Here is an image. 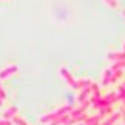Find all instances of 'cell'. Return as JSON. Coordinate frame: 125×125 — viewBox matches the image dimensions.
<instances>
[{
	"mask_svg": "<svg viewBox=\"0 0 125 125\" xmlns=\"http://www.w3.org/2000/svg\"><path fill=\"white\" fill-rule=\"evenodd\" d=\"M116 99L124 101V85L123 84L119 86V95H116Z\"/></svg>",
	"mask_w": 125,
	"mask_h": 125,
	"instance_id": "cell-15",
	"label": "cell"
},
{
	"mask_svg": "<svg viewBox=\"0 0 125 125\" xmlns=\"http://www.w3.org/2000/svg\"><path fill=\"white\" fill-rule=\"evenodd\" d=\"M80 125H83V124H80Z\"/></svg>",
	"mask_w": 125,
	"mask_h": 125,
	"instance_id": "cell-21",
	"label": "cell"
},
{
	"mask_svg": "<svg viewBox=\"0 0 125 125\" xmlns=\"http://www.w3.org/2000/svg\"><path fill=\"white\" fill-rule=\"evenodd\" d=\"M71 109H73V106H71V105L62 106L61 109L56 110L55 113L46 114V115H44L43 118H40V119H39V121H40V123H43V124H46V123H49V121H53V120H55V119L60 118L61 115H64V114H66V113H68V111H70Z\"/></svg>",
	"mask_w": 125,
	"mask_h": 125,
	"instance_id": "cell-1",
	"label": "cell"
},
{
	"mask_svg": "<svg viewBox=\"0 0 125 125\" xmlns=\"http://www.w3.org/2000/svg\"><path fill=\"white\" fill-rule=\"evenodd\" d=\"M59 74H60V76H61V78H64V79L66 80V84H68L69 86L76 89V81H75V79L73 78V75L70 74V73H69L65 68H60Z\"/></svg>",
	"mask_w": 125,
	"mask_h": 125,
	"instance_id": "cell-3",
	"label": "cell"
},
{
	"mask_svg": "<svg viewBox=\"0 0 125 125\" xmlns=\"http://www.w3.org/2000/svg\"><path fill=\"white\" fill-rule=\"evenodd\" d=\"M91 80H89V79H80L79 81H76V89H84V88H88V86H90V84H91Z\"/></svg>",
	"mask_w": 125,
	"mask_h": 125,
	"instance_id": "cell-10",
	"label": "cell"
},
{
	"mask_svg": "<svg viewBox=\"0 0 125 125\" xmlns=\"http://www.w3.org/2000/svg\"><path fill=\"white\" fill-rule=\"evenodd\" d=\"M106 59L110 61H119V60H124V51H111V53H108Z\"/></svg>",
	"mask_w": 125,
	"mask_h": 125,
	"instance_id": "cell-5",
	"label": "cell"
},
{
	"mask_svg": "<svg viewBox=\"0 0 125 125\" xmlns=\"http://www.w3.org/2000/svg\"><path fill=\"white\" fill-rule=\"evenodd\" d=\"M118 125H119V124H118Z\"/></svg>",
	"mask_w": 125,
	"mask_h": 125,
	"instance_id": "cell-22",
	"label": "cell"
},
{
	"mask_svg": "<svg viewBox=\"0 0 125 125\" xmlns=\"http://www.w3.org/2000/svg\"><path fill=\"white\" fill-rule=\"evenodd\" d=\"M1 105H3V100H1V99H0V106H1Z\"/></svg>",
	"mask_w": 125,
	"mask_h": 125,
	"instance_id": "cell-20",
	"label": "cell"
},
{
	"mask_svg": "<svg viewBox=\"0 0 125 125\" xmlns=\"http://www.w3.org/2000/svg\"><path fill=\"white\" fill-rule=\"evenodd\" d=\"M106 3H108V5L111 6V8H116V5H118L116 0H106Z\"/></svg>",
	"mask_w": 125,
	"mask_h": 125,
	"instance_id": "cell-18",
	"label": "cell"
},
{
	"mask_svg": "<svg viewBox=\"0 0 125 125\" xmlns=\"http://www.w3.org/2000/svg\"><path fill=\"white\" fill-rule=\"evenodd\" d=\"M111 75H113V71L110 69H106L105 71H104V78H103V85L104 86H106L109 84V80H110Z\"/></svg>",
	"mask_w": 125,
	"mask_h": 125,
	"instance_id": "cell-11",
	"label": "cell"
},
{
	"mask_svg": "<svg viewBox=\"0 0 125 125\" xmlns=\"http://www.w3.org/2000/svg\"><path fill=\"white\" fill-rule=\"evenodd\" d=\"M105 99H108V100H109L111 104H114V103H115V101L118 100V99H116V95H115L114 93H110V94H109V95H108Z\"/></svg>",
	"mask_w": 125,
	"mask_h": 125,
	"instance_id": "cell-16",
	"label": "cell"
},
{
	"mask_svg": "<svg viewBox=\"0 0 125 125\" xmlns=\"http://www.w3.org/2000/svg\"><path fill=\"white\" fill-rule=\"evenodd\" d=\"M90 101L94 104V108L100 109V110L101 109H105V108H108L110 105H113V104L108 99H105V98H91Z\"/></svg>",
	"mask_w": 125,
	"mask_h": 125,
	"instance_id": "cell-4",
	"label": "cell"
},
{
	"mask_svg": "<svg viewBox=\"0 0 125 125\" xmlns=\"http://www.w3.org/2000/svg\"><path fill=\"white\" fill-rule=\"evenodd\" d=\"M18 111H19V109L16 106H10L6 111H4L3 116H4V119H10V118H13L14 115H16Z\"/></svg>",
	"mask_w": 125,
	"mask_h": 125,
	"instance_id": "cell-8",
	"label": "cell"
},
{
	"mask_svg": "<svg viewBox=\"0 0 125 125\" xmlns=\"http://www.w3.org/2000/svg\"><path fill=\"white\" fill-rule=\"evenodd\" d=\"M86 118V114H81V115H78V116H73V119L70 120V118L68 119V121L65 123V125H74L76 123H80L83 120H85Z\"/></svg>",
	"mask_w": 125,
	"mask_h": 125,
	"instance_id": "cell-7",
	"label": "cell"
},
{
	"mask_svg": "<svg viewBox=\"0 0 125 125\" xmlns=\"http://www.w3.org/2000/svg\"><path fill=\"white\" fill-rule=\"evenodd\" d=\"M70 118V115H68V114H64V115H61L60 118L53 120V121H50L51 124L50 125H65V123L68 121V119Z\"/></svg>",
	"mask_w": 125,
	"mask_h": 125,
	"instance_id": "cell-9",
	"label": "cell"
},
{
	"mask_svg": "<svg viewBox=\"0 0 125 125\" xmlns=\"http://www.w3.org/2000/svg\"><path fill=\"white\" fill-rule=\"evenodd\" d=\"M13 123H14L15 125H28V123H26L23 118H20V116H18V115H14V116H13Z\"/></svg>",
	"mask_w": 125,
	"mask_h": 125,
	"instance_id": "cell-13",
	"label": "cell"
},
{
	"mask_svg": "<svg viewBox=\"0 0 125 125\" xmlns=\"http://www.w3.org/2000/svg\"><path fill=\"white\" fill-rule=\"evenodd\" d=\"M19 71V68L15 65V64H11V65H8L5 69L0 70V80H4V79H8L9 76H11L14 74Z\"/></svg>",
	"mask_w": 125,
	"mask_h": 125,
	"instance_id": "cell-2",
	"label": "cell"
},
{
	"mask_svg": "<svg viewBox=\"0 0 125 125\" xmlns=\"http://www.w3.org/2000/svg\"><path fill=\"white\" fill-rule=\"evenodd\" d=\"M0 99H1V100H5L6 99V91L4 90V88L1 86V84H0Z\"/></svg>",
	"mask_w": 125,
	"mask_h": 125,
	"instance_id": "cell-17",
	"label": "cell"
},
{
	"mask_svg": "<svg viewBox=\"0 0 125 125\" xmlns=\"http://www.w3.org/2000/svg\"><path fill=\"white\" fill-rule=\"evenodd\" d=\"M123 68H124V60H119V61H116L115 64L110 68V70L115 71V70H119V69H123Z\"/></svg>",
	"mask_w": 125,
	"mask_h": 125,
	"instance_id": "cell-14",
	"label": "cell"
},
{
	"mask_svg": "<svg viewBox=\"0 0 125 125\" xmlns=\"http://www.w3.org/2000/svg\"><path fill=\"white\" fill-rule=\"evenodd\" d=\"M90 93V86H88V88H84V90H83V93L80 94V95L78 96V100L81 103V101H84L85 100V98L88 96V94Z\"/></svg>",
	"mask_w": 125,
	"mask_h": 125,
	"instance_id": "cell-12",
	"label": "cell"
},
{
	"mask_svg": "<svg viewBox=\"0 0 125 125\" xmlns=\"http://www.w3.org/2000/svg\"><path fill=\"white\" fill-rule=\"evenodd\" d=\"M0 125H13V124L9 119H5V120H0Z\"/></svg>",
	"mask_w": 125,
	"mask_h": 125,
	"instance_id": "cell-19",
	"label": "cell"
},
{
	"mask_svg": "<svg viewBox=\"0 0 125 125\" xmlns=\"http://www.w3.org/2000/svg\"><path fill=\"white\" fill-rule=\"evenodd\" d=\"M89 103H90V100L85 101L84 104H83V106H80V108H78V109H75V110H73V111L70 113V116L73 118V116H78V115H81V114H84V111L89 108Z\"/></svg>",
	"mask_w": 125,
	"mask_h": 125,
	"instance_id": "cell-6",
	"label": "cell"
}]
</instances>
